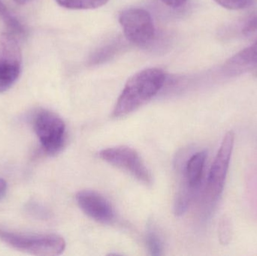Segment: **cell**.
<instances>
[{"label": "cell", "mask_w": 257, "mask_h": 256, "mask_svg": "<svg viewBox=\"0 0 257 256\" xmlns=\"http://www.w3.org/2000/svg\"><path fill=\"white\" fill-rule=\"evenodd\" d=\"M166 80L161 69H147L130 78L117 99L113 111L114 117H126L145 105L159 93Z\"/></svg>", "instance_id": "6da1fadb"}, {"label": "cell", "mask_w": 257, "mask_h": 256, "mask_svg": "<svg viewBox=\"0 0 257 256\" xmlns=\"http://www.w3.org/2000/svg\"><path fill=\"white\" fill-rule=\"evenodd\" d=\"M0 240L17 250L34 255H59L66 248L64 239L54 234H29L0 228Z\"/></svg>", "instance_id": "7a4b0ae2"}, {"label": "cell", "mask_w": 257, "mask_h": 256, "mask_svg": "<svg viewBox=\"0 0 257 256\" xmlns=\"http://www.w3.org/2000/svg\"><path fill=\"white\" fill-rule=\"evenodd\" d=\"M35 132L45 151L58 153L66 141V125L61 117L48 110H41L35 116Z\"/></svg>", "instance_id": "3957f363"}, {"label": "cell", "mask_w": 257, "mask_h": 256, "mask_svg": "<svg viewBox=\"0 0 257 256\" xmlns=\"http://www.w3.org/2000/svg\"><path fill=\"white\" fill-rule=\"evenodd\" d=\"M22 53L16 38L11 33L0 36V93L7 91L19 78Z\"/></svg>", "instance_id": "277c9868"}, {"label": "cell", "mask_w": 257, "mask_h": 256, "mask_svg": "<svg viewBox=\"0 0 257 256\" xmlns=\"http://www.w3.org/2000/svg\"><path fill=\"white\" fill-rule=\"evenodd\" d=\"M99 156L108 163L130 173L139 181L151 184L152 179L150 171L134 149L126 146L109 147L101 150Z\"/></svg>", "instance_id": "5b68a950"}, {"label": "cell", "mask_w": 257, "mask_h": 256, "mask_svg": "<svg viewBox=\"0 0 257 256\" xmlns=\"http://www.w3.org/2000/svg\"><path fill=\"white\" fill-rule=\"evenodd\" d=\"M119 22L126 39L136 45H147L155 36L151 14L145 9L131 8L123 11L119 16Z\"/></svg>", "instance_id": "8992f818"}, {"label": "cell", "mask_w": 257, "mask_h": 256, "mask_svg": "<svg viewBox=\"0 0 257 256\" xmlns=\"http://www.w3.org/2000/svg\"><path fill=\"white\" fill-rule=\"evenodd\" d=\"M235 134L227 132L211 165L207 183V194L211 201H217L223 192L233 151Z\"/></svg>", "instance_id": "52a82bcc"}, {"label": "cell", "mask_w": 257, "mask_h": 256, "mask_svg": "<svg viewBox=\"0 0 257 256\" xmlns=\"http://www.w3.org/2000/svg\"><path fill=\"white\" fill-rule=\"evenodd\" d=\"M77 203L87 216L96 222L111 223L115 217V213L109 201L95 191L83 190L76 194Z\"/></svg>", "instance_id": "ba28073f"}, {"label": "cell", "mask_w": 257, "mask_h": 256, "mask_svg": "<svg viewBox=\"0 0 257 256\" xmlns=\"http://www.w3.org/2000/svg\"><path fill=\"white\" fill-rule=\"evenodd\" d=\"M207 155L208 153L205 150L195 153L188 159L184 170L183 182L193 192L199 189L202 183Z\"/></svg>", "instance_id": "9c48e42d"}, {"label": "cell", "mask_w": 257, "mask_h": 256, "mask_svg": "<svg viewBox=\"0 0 257 256\" xmlns=\"http://www.w3.org/2000/svg\"><path fill=\"white\" fill-rule=\"evenodd\" d=\"M226 66L234 71L257 67V41L248 48H244L226 62Z\"/></svg>", "instance_id": "30bf717a"}, {"label": "cell", "mask_w": 257, "mask_h": 256, "mask_svg": "<svg viewBox=\"0 0 257 256\" xmlns=\"http://www.w3.org/2000/svg\"><path fill=\"white\" fill-rule=\"evenodd\" d=\"M62 7L73 10L95 9L103 6L108 0H56Z\"/></svg>", "instance_id": "8fae6325"}, {"label": "cell", "mask_w": 257, "mask_h": 256, "mask_svg": "<svg viewBox=\"0 0 257 256\" xmlns=\"http://www.w3.org/2000/svg\"><path fill=\"white\" fill-rule=\"evenodd\" d=\"M0 18L3 20L8 28L10 29L14 33L22 34L25 32V29L22 24L12 15L4 3L0 0Z\"/></svg>", "instance_id": "7c38bea8"}, {"label": "cell", "mask_w": 257, "mask_h": 256, "mask_svg": "<svg viewBox=\"0 0 257 256\" xmlns=\"http://www.w3.org/2000/svg\"><path fill=\"white\" fill-rule=\"evenodd\" d=\"M146 241L151 255L154 256L163 255V242H162L161 238L157 231L152 227H150L148 228Z\"/></svg>", "instance_id": "4fadbf2b"}, {"label": "cell", "mask_w": 257, "mask_h": 256, "mask_svg": "<svg viewBox=\"0 0 257 256\" xmlns=\"http://www.w3.org/2000/svg\"><path fill=\"white\" fill-rule=\"evenodd\" d=\"M232 237V223L229 216H223L218 226V239L221 245H228Z\"/></svg>", "instance_id": "5bb4252c"}, {"label": "cell", "mask_w": 257, "mask_h": 256, "mask_svg": "<svg viewBox=\"0 0 257 256\" xmlns=\"http://www.w3.org/2000/svg\"><path fill=\"white\" fill-rule=\"evenodd\" d=\"M219 6L229 10H241L249 7L254 0H214Z\"/></svg>", "instance_id": "9a60e30c"}, {"label": "cell", "mask_w": 257, "mask_h": 256, "mask_svg": "<svg viewBox=\"0 0 257 256\" xmlns=\"http://www.w3.org/2000/svg\"><path fill=\"white\" fill-rule=\"evenodd\" d=\"M242 33L245 36H250L257 33V15L247 21L243 27Z\"/></svg>", "instance_id": "2e32d148"}, {"label": "cell", "mask_w": 257, "mask_h": 256, "mask_svg": "<svg viewBox=\"0 0 257 256\" xmlns=\"http://www.w3.org/2000/svg\"><path fill=\"white\" fill-rule=\"evenodd\" d=\"M163 4L172 8H179L184 6L187 0H158Z\"/></svg>", "instance_id": "e0dca14e"}, {"label": "cell", "mask_w": 257, "mask_h": 256, "mask_svg": "<svg viewBox=\"0 0 257 256\" xmlns=\"http://www.w3.org/2000/svg\"><path fill=\"white\" fill-rule=\"evenodd\" d=\"M6 190H7V183L6 180L0 178V199L6 195Z\"/></svg>", "instance_id": "ac0fdd59"}, {"label": "cell", "mask_w": 257, "mask_h": 256, "mask_svg": "<svg viewBox=\"0 0 257 256\" xmlns=\"http://www.w3.org/2000/svg\"><path fill=\"white\" fill-rule=\"evenodd\" d=\"M17 4L19 5H25L27 4V3H31L33 0H14Z\"/></svg>", "instance_id": "d6986e66"}, {"label": "cell", "mask_w": 257, "mask_h": 256, "mask_svg": "<svg viewBox=\"0 0 257 256\" xmlns=\"http://www.w3.org/2000/svg\"><path fill=\"white\" fill-rule=\"evenodd\" d=\"M256 76L257 77V71L256 72Z\"/></svg>", "instance_id": "ffe728a7"}]
</instances>
